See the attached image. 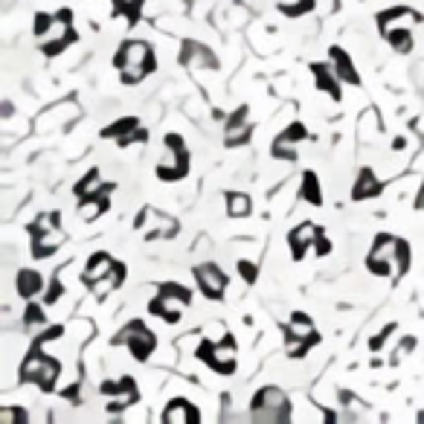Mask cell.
<instances>
[{"label": "cell", "instance_id": "53", "mask_svg": "<svg viewBox=\"0 0 424 424\" xmlns=\"http://www.w3.org/2000/svg\"><path fill=\"white\" fill-rule=\"evenodd\" d=\"M184 4H189V0H184Z\"/></svg>", "mask_w": 424, "mask_h": 424}, {"label": "cell", "instance_id": "23", "mask_svg": "<svg viewBox=\"0 0 424 424\" xmlns=\"http://www.w3.org/2000/svg\"><path fill=\"white\" fill-rule=\"evenodd\" d=\"M62 375V367H58V360L55 357H50L47 355V360H44V369H41V375H38V386L44 389V392H50V389H55V378Z\"/></svg>", "mask_w": 424, "mask_h": 424}, {"label": "cell", "instance_id": "25", "mask_svg": "<svg viewBox=\"0 0 424 424\" xmlns=\"http://www.w3.org/2000/svg\"><path fill=\"white\" fill-rule=\"evenodd\" d=\"M270 155H274L277 160H288V163H291V160H296V148H294L291 140H285V137L279 134V137L274 140V148H270Z\"/></svg>", "mask_w": 424, "mask_h": 424}, {"label": "cell", "instance_id": "36", "mask_svg": "<svg viewBox=\"0 0 424 424\" xmlns=\"http://www.w3.org/2000/svg\"><path fill=\"white\" fill-rule=\"evenodd\" d=\"M52 23H55V18H52V15H47V12H38V15H35V29H33V33H35L38 38H44V35H50Z\"/></svg>", "mask_w": 424, "mask_h": 424}, {"label": "cell", "instance_id": "22", "mask_svg": "<svg viewBox=\"0 0 424 424\" xmlns=\"http://www.w3.org/2000/svg\"><path fill=\"white\" fill-rule=\"evenodd\" d=\"M227 216L247 218L250 216V198L245 192H227Z\"/></svg>", "mask_w": 424, "mask_h": 424}, {"label": "cell", "instance_id": "35", "mask_svg": "<svg viewBox=\"0 0 424 424\" xmlns=\"http://www.w3.org/2000/svg\"><path fill=\"white\" fill-rule=\"evenodd\" d=\"M392 331H398V328H396V323H389V325H384V328L378 331V335H375V337L369 340V349H372V352H381V349H384V343H386V340L392 337Z\"/></svg>", "mask_w": 424, "mask_h": 424}, {"label": "cell", "instance_id": "12", "mask_svg": "<svg viewBox=\"0 0 424 424\" xmlns=\"http://www.w3.org/2000/svg\"><path fill=\"white\" fill-rule=\"evenodd\" d=\"M328 55H331V65H335V73L340 76V82L360 84V76H357V70H355V65H352V58L346 55V50L331 47V50H328Z\"/></svg>", "mask_w": 424, "mask_h": 424}, {"label": "cell", "instance_id": "27", "mask_svg": "<svg viewBox=\"0 0 424 424\" xmlns=\"http://www.w3.org/2000/svg\"><path fill=\"white\" fill-rule=\"evenodd\" d=\"M50 230H58V212H47V216H38L35 224L29 227L33 235H41V233H50Z\"/></svg>", "mask_w": 424, "mask_h": 424}, {"label": "cell", "instance_id": "20", "mask_svg": "<svg viewBox=\"0 0 424 424\" xmlns=\"http://www.w3.org/2000/svg\"><path fill=\"white\" fill-rule=\"evenodd\" d=\"M140 128V119L137 116H123V119H116V123H111L105 131H102V137L105 140H119V137H128L131 131H137Z\"/></svg>", "mask_w": 424, "mask_h": 424}, {"label": "cell", "instance_id": "41", "mask_svg": "<svg viewBox=\"0 0 424 424\" xmlns=\"http://www.w3.org/2000/svg\"><path fill=\"white\" fill-rule=\"evenodd\" d=\"M314 250H317V256H320V259H325V256L331 253V241H328V235H325V233H320V235L314 238Z\"/></svg>", "mask_w": 424, "mask_h": 424}, {"label": "cell", "instance_id": "10", "mask_svg": "<svg viewBox=\"0 0 424 424\" xmlns=\"http://www.w3.org/2000/svg\"><path fill=\"white\" fill-rule=\"evenodd\" d=\"M163 418L169 421V424H198L201 421V413L186 401V398H174L169 407H166V413H163Z\"/></svg>", "mask_w": 424, "mask_h": 424}, {"label": "cell", "instance_id": "34", "mask_svg": "<svg viewBox=\"0 0 424 424\" xmlns=\"http://www.w3.org/2000/svg\"><path fill=\"white\" fill-rule=\"evenodd\" d=\"M396 262H398L396 274H404V270L410 267V245H407V241H401V238H398V250H396V259H392V264H396Z\"/></svg>", "mask_w": 424, "mask_h": 424}, {"label": "cell", "instance_id": "18", "mask_svg": "<svg viewBox=\"0 0 424 424\" xmlns=\"http://www.w3.org/2000/svg\"><path fill=\"white\" fill-rule=\"evenodd\" d=\"M384 35H386L389 47L396 50V52H401V55L413 52V35H410V29H407V26H396V29H386Z\"/></svg>", "mask_w": 424, "mask_h": 424}, {"label": "cell", "instance_id": "6", "mask_svg": "<svg viewBox=\"0 0 424 424\" xmlns=\"http://www.w3.org/2000/svg\"><path fill=\"white\" fill-rule=\"evenodd\" d=\"M209 367L218 375H233L235 372V340L227 335L221 343H216V355H212Z\"/></svg>", "mask_w": 424, "mask_h": 424}, {"label": "cell", "instance_id": "11", "mask_svg": "<svg viewBox=\"0 0 424 424\" xmlns=\"http://www.w3.org/2000/svg\"><path fill=\"white\" fill-rule=\"evenodd\" d=\"M62 245H65L62 230H50V233L33 235V256H35V259H47V256H52Z\"/></svg>", "mask_w": 424, "mask_h": 424}, {"label": "cell", "instance_id": "4", "mask_svg": "<svg viewBox=\"0 0 424 424\" xmlns=\"http://www.w3.org/2000/svg\"><path fill=\"white\" fill-rule=\"evenodd\" d=\"M247 116H250V108H238L230 119H227V137H224V143L233 148V145H245L247 140H250V131H253V125L247 123Z\"/></svg>", "mask_w": 424, "mask_h": 424}, {"label": "cell", "instance_id": "48", "mask_svg": "<svg viewBox=\"0 0 424 424\" xmlns=\"http://www.w3.org/2000/svg\"><path fill=\"white\" fill-rule=\"evenodd\" d=\"M337 398H340V404H343V407L355 404V396H352V392H346V389H340V392H337Z\"/></svg>", "mask_w": 424, "mask_h": 424}, {"label": "cell", "instance_id": "33", "mask_svg": "<svg viewBox=\"0 0 424 424\" xmlns=\"http://www.w3.org/2000/svg\"><path fill=\"white\" fill-rule=\"evenodd\" d=\"M369 128H381L378 125V111H367V113H363L360 116V140H369Z\"/></svg>", "mask_w": 424, "mask_h": 424}, {"label": "cell", "instance_id": "3", "mask_svg": "<svg viewBox=\"0 0 424 424\" xmlns=\"http://www.w3.org/2000/svg\"><path fill=\"white\" fill-rule=\"evenodd\" d=\"M180 65L186 67H218V58L212 55L209 47L198 44V41H184V47H180Z\"/></svg>", "mask_w": 424, "mask_h": 424}, {"label": "cell", "instance_id": "42", "mask_svg": "<svg viewBox=\"0 0 424 424\" xmlns=\"http://www.w3.org/2000/svg\"><path fill=\"white\" fill-rule=\"evenodd\" d=\"M195 355H198V360H201V363H209V360H212V355H216V343H212V340H203V343L198 346V352H195Z\"/></svg>", "mask_w": 424, "mask_h": 424}, {"label": "cell", "instance_id": "50", "mask_svg": "<svg viewBox=\"0 0 424 424\" xmlns=\"http://www.w3.org/2000/svg\"><path fill=\"white\" fill-rule=\"evenodd\" d=\"M392 148H396V151H404V148H407V140H404V137H398L396 143H392Z\"/></svg>", "mask_w": 424, "mask_h": 424}, {"label": "cell", "instance_id": "47", "mask_svg": "<svg viewBox=\"0 0 424 424\" xmlns=\"http://www.w3.org/2000/svg\"><path fill=\"white\" fill-rule=\"evenodd\" d=\"M148 311L155 314V317H163V314H166V302H163V296H160V294L148 302Z\"/></svg>", "mask_w": 424, "mask_h": 424}, {"label": "cell", "instance_id": "45", "mask_svg": "<svg viewBox=\"0 0 424 424\" xmlns=\"http://www.w3.org/2000/svg\"><path fill=\"white\" fill-rule=\"evenodd\" d=\"M62 291H65V285L58 282V279H52V282H50V291L44 294V302H47V306H52V302H55L58 296H62Z\"/></svg>", "mask_w": 424, "mask_h": 424}, {"label": "cell", "instance_id": "2", "mask_svg": "<svg viewBox=\"0 0 424 424\" xmlns=\"http://www.w3.org/2000/svg\"><path fill=\"white\" fill-rule=\"evenodd\" d=\"M195 279H198L201 294H203L206 299H221V296H224L227 277L221 274V267H218V264H212V262L198 264V267H195Z\"/></svg>", "mask_w": 424, "mask_h": 424}, {"label": "cell", "instance_id": "5", "mask_svg": "<svg viewBox=\"0 0 424 424\" xmlns=\"http://www.w3.org/2000/svg\"><path fill=\"white\" fill-rule=\"evenodd\" d=\"M320 235V230L314 227V224H299V227H294L291 230V235H288V245H291V256L296 259V262H302L306 259V253H308V247L314 245V238Z\"/></svg>", "mask_w": 424, "mask_h": 424}, {"label": "cell", "instance_id": "32", "mask_svg": "<svg viewBox=\"0 0 424 424\" xmlns=\"http://www.w3.org/2000/svg\"><path fill=\"white\" fill-rule=\"evenodd\" d=\"M119 79H123V84H140L143 79H145V67H140V65H128V67H119Z\"/></svg>", "mask_w": 424, "mask_h": 424}, {"label": "cell", "instance_id": "43", "mask_svg": "<svg viewBox=\"0 0 424 424\" xmlns=\"http://www.w3.org/2000/svg\"><path fill=\"white\" fill-rule=\"evenodd\" d=\"M113 288H116V285L111 282V277H105V279H99V282L94 285V296H96V299H105V296H108Z\"/></svg>", "mask_w": 424, "mask_h": 424}, {"label": "cell", "instance_id": "51", "mask_svg": "<svg viewBox=\"0 0 424 424\" xmlns=\"http://www.w3.org/2000/svg\"><path fill=\"white\" fill-rule=\"evenodd\" d=\"M415 206L424 209V184H421V192H418V198H415Z\"/></svg>", "mask_w": 424, "mask_h": 424}, {"label": "cell", "instance_id": "19", "mask_svg": "<svg viewBox=\"0 0 424 424\" xmlns=\"http://www.w3.org/2000/svg\"><path fill=\"white\" fill-rule=\"evenodd\" d=\"M396 250H398V238H396V235H389V233H381V235H375L369 253L392 262V259H396Z\"/></svg>", "mask_w": 424, "mask_h": 424}, {"label": "cell", "instance_id": "28", "mask_svg": "<svg viewBox=\"0 0 424 424\" xmlns=\"http://www.w3.org/2000/svg\"><path fill=\"white\" fill-rule=\"evenodd\" d=\"M140 328H145V323H140V320H131V323H125L123 328H119V335L113 337V346H128V343H131V337L137 335Z\"/></svg>", "mask_w": 424, "mask_h": 424}, {"label": "cell", "instance_id": "14", "mask_svg": "<svg viewBox=\"0 0 424 424\" xmlns=\"http://www.w3.org/2000/svg\"><path fill=\"white\" fill-rule=\"evenodd\" d=\"M285 335L288 337H302V340H311V343H320V335L314 331V323L302 314V311H296L294 317H291V323L285 325Z\"/></svg>", "mask_w": 424, "mask_h": 424}, {"label": "cell", "instance_id": "13", "mask_svg": "<svg viewBox=\"0 0 424 424\" xmlns=\"http://www.w3.org/2000/svg\"><path fill=\"white\" fill-rule=\"evenodd\" d=\"M311 73H314V82H317V87L320 90H325V94L331 96V99H340L343 94H340V84H337V73H335V67H325V65H311Z\"/></svg>", "mask_w": 424, "mask_h": 424}, {"label": "cell", "instance_id": "38", "mask_svg": "<svg viewBox=\"0 0 424 424\" xmlns=\"http://www.w3.org/2000/svg\"><path fill=\"white\" fill-rule=\"evenodd\" d=\"M26 421V413L18 410V407H4L0 410V424H23Z\"/></svg>", "mask_w": 424, "mask_h": 424}, {"label": "cell", "instance_id": "44", "mask_svg": "<svg viewBox=\"0 0 424 424\" xmlns=\"http://www.w3.org/2000/svg\"><path fill=\"white\" fill-rule=\"evenodd\" d=\"M108 277H111V282L119 288V285L125 282V264H123V262H113V267H111V274H108Z\"/></svg>", "mask_w": 424, "mask_h": 424}, {"label": "cell", "instance_id": "16", "mask_svg": "<svg viewBox=\"0 0 424 424\" xmlns=\"http://www.w3.org/2000/svg\"><path fill=\"white\" fill-rule=\"evenodd\" d=\"M41 291H44V277L38 274V270L23 267L21 274H18V294L21 296H35Z\"/></svg>", "mask_w": 424, "mask_h": 424}, {"label": "cell", "instance_id": "46", "mask_svg": "<svg viewBox=\"0 0 424 424\" xmlns=\"http://www.w3.org/2000/svg\"><path fill=\"white\" fill-rule=\"evenodd\" d=\"M413 349H415V340H413V337H404V340H401V346H398V352L392 355V363H398V360H401L404 355H410Z\"/></svg>", "mask_w": 424, "mask_h": 424}, {"label": "cell", "instance_id": "17", "mask_svg": "<svg viewBox=\"0 0 424 424\" xmlns=\"http://www.w3.org/2000/svg\"><path fill=\"white\" fill-rule=\"evenodd\" d=\"M102 177H99V169H90L82 180H79V184L73 186V192L79 195V198H94V195H99L102 192Z\"/></svg>", "mask_w": 424, "mask_h": 424}, {"label": "cell", "instance_id": "9", "mask_svg": "<svg viewBox=\"0 0 424 424\" xmlns=\"http://www.w3.org/2000/svg\"><path fill=\"white\" fill-rule=\"evenodd\" d=\"M253 410H285L288 413V398L279 386H262L253 396Z\"/></svg>", "mask_w": 424, "mask_h": 424}, {"label": "cell", "instance_id": "21", "mask_svg": "<svg viewBox=\"0 0 424 424\" xmlns=\"http://www.w3.org/2000/svg\"><path fill=\"white\" fill-rule=\"evenodd\" d=\"M299 195L306 198L308 203H314V206H320V203H323V192H320V180H317V174H314V172H306V174H302V184H299Z\"/></svg>", "mask_w": 424, "mask_h": 424}, {"label": "cell", "instance_id": "49", "mask_svg": "<svg viewBox=\"0 0 424 424\" xmlns=\"http://www.w3.org/2000/svg\"><path fill=\"white\" fill-rule=\"evenodd\" d=\"M55 21H62V23H70V21H73L70 9H62V12H58V18H55Z\"/></svg>", "mask_w": 424, "mask_h": 424}, {"label": "cell", "instance_id": "31", "mask_svg": "<svg viewBox=\"0 0 424 424\" xmlns=\"http://www.w3.org/2000/svg\"><path fill=\"white\" fill-rule=\"evenodd\" d=\"M47 323V314H44V308L41 306H26V311H23V325H29V328H35V325H44Z\"/></svg>", "mask_w": 424, "mask_h": 424}, {"label": "cell", "instance_id": "7", "mask_svg": "<svg viewBox=\"0 0 424 424\" xmlns=\"http://www.w3.org/2000/svg\"><path fill=\"white\" fill-rule=\"evenodd\" d=\"M111 267H113V259L108 253H94L87 259V267H84V274H82V282L87 288H94L99 279H105L111 274Z\"/></svg>", "mask_w": 424, "mask_h": 424}, {"label": "cell", "instance_id": "40", "mask_svg": "<svg viewBox=\"0 0 424 424\" xmlns=\"http://www.w3.org/2000/svg\"><path fill=\"white\" fill-rule=\"evenodd\" d=\"M282 137L291 140V143H302V140H306V125H302V123H291L288 131H282Z\"/></svg>", "mask_w": 424, "mask_h": 424}, {"label": "cell", "instance_id": "52", "mask_svg": "<svg viewBox=\"0 0 424 424\" xmlns=\"http://www.w3.org/2000/svg\"><path fill=\"white\" fill-rule=\"evenodd\" d=\"M134 4H143V0H134Z\"/></svg>", "mask_w": 424, "mask_h": 424}, {"label": "cell", "instance_id": "1", "mask_svg": "<svg viewBox=\"0 0 424 424\" xmlns=\"http://www.w3.org/2000/svg\"><path fill=\"white\" fill-rule=\"evenodd\" d=\"M113 65H116V67L140 65V67H145L148 73L157 67V65H155V52H151V47H148L145 41H125L123 47H119V52H116V58H113Z\"/></svg>", "mask_w": 424, "mask_h": 424}, {"label": "cell", "instance_id": "24", "mask_svg": "<svg viewBox=\"0 0 424 424\" xmlns=\"http://www.w3.org/2000/svg\"><path fill=\"white\" fill-rule=\"evenodd\" d=\"M76 38H79L76 33H70V35H47V41L41 44V52L44 55H58V52H65Z\"/></svg>", "mask_w": 424, "mask_h": 424}, {"label": "cell", "instance_id": "30", "mask_svg": "<svg viewBox=\"0 0 424 424\" xmlns=\"http://www.w3.org/2000/svg\"><path fill=\"white\" fill-rule=\"evenodd\" d=\"M160 294H163V296H169V299H180L184 306H189V299H192L189 288H180L177 282H166V285H160Z\"/></svg>", "mask_w": 424, "mask_h": 424}, {"label": "cell", "instance_id": "29", "mask_svg": "<svg viewBox=\"0 0 424 424\" xmlns=\"http://www.w3.org/2000/svg\"><path fill=\"white\" fill-rule=\"evenodd\" d=\"M311 346H314L311 340H302V337H288L285 355H288V357H294V360H299V357H306V355H308V349H311Z\"/></svg>", "mask_w": 424, "mask_h": 424}, {"label": "cell", "instance_id": "26", "mask_svg": "<svg viewBox=\"0 0 424 424\" xmlns=\"http://www.w3.org/2000/svg\"><path fill=\"white\" fill-rule=\"evenodd\" d=\"M367 267H369V274L375 277H392V270H396V264H392L389 259H381V256H367Z\"/></svg>", "mask_w": 424, "mask_h": 424}, {"label": "cell", "instance_id": "37", "mask_svg": "<svg viewBox=\"0 0 424 424\" xmlns=\"http://www.w3.org/2000/svg\"><path fill=\"white\" fill-rule=\"evenodd\" d=\"M166 148L172 151L174 157H189V151H186L184 137H180V134H169V137H166Z\"/></svg>", "mask_w": 424, "mask_h": 424}, {"label": "cell", "instance_id": "39", "mask_svg": "<svg viewBox=\"0 0 424 424\" xmlns=\"http://www.w3.org/2000/svg\"><path fill=\"white\" fill-rule=\"evenodd\" d=\"M238 274H241V279H245L247 285H253L256 277H259V267H256L253 262H247V259H241V262H238Z\"/></svg>", "mask_w": 424, "mask_h": 424}, {"label": "cell", "instance_id": "15", "mask_svg": "<svg viewBox=\"0 0 424 424\" xmlns=\"http://www.w3.org/2000/svg\"><path fill=\"white\" fill-rule=\"evenodd\" d=\"M128 349H131V357H134V360H148V357H151V352L157 349V337L151 335L148 325H145V328H140L137 335L131 337Z\"/></svg>", "mask_w": 424, "mask_h": 424}, {"label": "cell", "instance_id": "8", "mask_svg": "<svg viewBox=\"0 0 424 424\" xmlns=\"http://www.w3.org/2000/svg\"><path fill=\"white\" fill-rule=\"evenodd\" d=\"M384 189V184L375 177L372 169H360L357 174V184L352 186V201H367V198H378Z\"/></svg>", "mask_w": 424, "mask_h": 424}]
</instances>
